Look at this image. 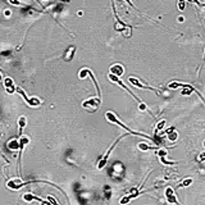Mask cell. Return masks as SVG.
Returning <instances> with one entry per match:
<instances>
[{
  "label": "cell",
  "instance_id": "6da1fadb",
  "mask_svg": "<svg viewBox=\"0 0 205 205\" xmlns=\"http://www.w3.org/2000/svg\"><path fill=\"white\" fill-rule=\"evenodd\" d=\"M105 118H106V121L108 122H110V123H114V124H117V126H119V127H122L124 131H127L128 133H131V135H137V136H141V137H145V138H147V140H150V141H154V138H151V137H149L147 135H145V133H140V132H136V131H132L131 128H128L126 124H123L119 119L117 118V115L113 113V112H106L105 113Z\"/></svg>",
  "mask_w": 205,
  "mask_h": 205
},
{
  "label": "cell",
  "instance_id": "7a4b0ae2",
  "mask_svg": "<svg viewBox=\"0 0 205 205\" xmlns=\"http://www.w3.org/2000/svg\"><path fill=\"white\" fill-rule=\"evenodd\" d=\"M108 78H109V80H110L113 83H115V85H118V86H121L122 89H124V90H126V91H127L129 95H131V96H133V99H135L137 103H141V100H140V99L137 98V96H136V95H135V94H133V92H132L131 90H129V89L127 87V86H126V85H124V83H123V82L119 80V77H117V76H114V74L109 73V74H108Z\"/></svg>",
  "mask_w": 205,
  "mask_h": 205
},
{
  "label": "cell",
  "instance_id": "3957f363",
  "mask_svg": "<svg viewBox=\"0 0 205 205\" xmlns=\"http://www.w3.org/2000/svg\"><path fill=\"white\" fill-rule=\"evenodd\" d=\"M16 92H18L21 96H22V98L26 100V103L30 105V106H39L40 104H41V100L39 99V98H28V96L26 95V92L21 89V87H16Z\"/></svg>",
  "mask_w": 205,
  "mask_h": 205
},
{
  "label": "cell",
  "instance_id": "277c9868",
  "mask_svg": "<svg viewBox=\"0 0 205 205\" xmlns=\"http://www.w3.org/2000/svg\"><path fill=\"white\" fill-rule=\"evenodd\" d=\"M123 136H124V135H123ZM123 136H121V137H119V138H118V140H117V141H115V142H114V144H113V145H112V146H110L109 149H108V151H106V153L104 154V156L101 158V160L99 161V164H98V168H99V169H101V168H104V167H105V164H106V161H108V159H109V156H110V154H112V151H113V150H114V147L117 146V144H118V142H119V141H121V140L123 138Z\"/></svg>",
  "mask_w": 205,
  "mask_h": 205
},
{
  "label": "cell",
  "instance_id": "5b68a950",
  "mask_svg": "<svg viewBox=\"0 0 205 205\" xmlns=\"http://www.w3.org/2000/svg\"><path fill=\"white\" fill-rule=\"evenodd\" d=\"M128 82L131 83L132 86H135V87H137V89H144V90H150V91H154V92H156L158 95L160 94L156 89H154V87H150V86H147V85H145V83H141V81H138L137 78H135V77H129L128 78Z\"/></svg>",
  "mask_w": 205,
  "mask_h": 205
},
{
  "label": "cell",
  "instance_id": "8992f818",
  "mask_svg": "<svg viewBox=\"0 0 205 205\" xmlns=\"http://www.w3.org/2000/svg\"><path fill=\"white\" fill-rule=\"evenodd\" d=\"M100 103H101V100H100V98L98 96V98H91V99L85 100V101L82 103V106H83V108H86V109L95 110L96 108H98V106L100 105Z\"/></svg>",
  "mask_w": 205,
  "mask_h": 205
},
{
  "label": "cell",
  "instance_id": "52a82bcc",
  "mask_svg": "<svg viewBox=\"0 0 205 205\" xmlns=\"http://www.w3.org/2000/svg\"><path fill=\"white\" fill-rule=\"evenodd\" d=\"M25 185H27V183H26V182H23V181H21L19 178L10 179V181H8V183H7L8 189H10V190H14V191H17V190H19V189H22Z\"/></svg>",
  "mask_w": 205,
  "mask_h": 205
},
{
  "label": "cell",
  "instance_id": "ba28073f",
  "mask_svg": "<svg viewBox=\"0 0 205 205\" xmlns=\"http://www.w3.org/2000/svg\"><path fill=\"white\" fill-rule=\"evenodd\" d=\"M22 199H23V201H26V203H32V201H39V203H44V204H49V203H48V200H44V199H41V198H37L36 195H34V193H30V192H27V193H25V195L22 196Z\"/></svg>",
  "mask_w": 205,
  "mask_h": 205
},
{
  "label": "cell",
  "instance_id": "9c48e42d",
  "mask_svg": "<svg viewBox=\"0 0 205 205\" xmlns=\"http://www.w3.org/2000/svg\"><path fill=\"white\" fill-rule=\"evenodd\" d=\"M19 164H21V158H22V153H23V149L26 147V145L30 142V138L27 137V136H25V135H21L19 136Z\"/></svg>",
  "mask_w": 205,
  "mask_h": 205
},
{
  "label": "cell",
  "instance_id": "30bf717a",
  "mask_svg": "<svg viewBox=\"0 0 205 205\" xmlns=\"http://www.w3.org/2000/svg\"><path fill=\"white\" fill-rule=\"evenodd\" d=\"M109 71H110L112 74H114V76H117V77H122V76H123V73H124V68H123V66H121V64H118V63L113 64Z\"/></svg>",
  "mask_w": 205,
  "mask_h": 205
},
{
  "label": "cell",
  "instance_id": "8fae6325",
  "mask_svg": "<svg viewBox=\"0 0 205 205\" xmlns=\"http://www.w3.org/2000/svg\"><path fill=\"white\" fill-rule=\"evenodd\" d=\"M4 87L7 90L8 94H13L16 91V86H14V82L10 77H5L4 78Z\"/></svg>",
  "mask_w": 205,
  "mask_h": 205
},
{
  "label": "cell",
  "instance_id": "7c38bea8",
  "mask_svg": "<svg viewBox=\"0 0 205 205\" xmlns=\"http://www.w3.org/2000/svg\"><path fill=\"white\" fill-rule=\"evenodd\" d=\"M156 155H158V158L160 159V161H161L163 164H169V165H173V164H175L173 161H167V160H165V156L168 155V153H167L165 149H159V150H156Z\"/></svg>",
  "mask_w": 205,
  "mask_h": 205
},
{
  "label": "cell",
  "instance_id": "4fadbf2b",
  "mask_svg": "<svg viewBox=\"0 0 205 205\" xmlns=\"http://www.w3.org/2000/svg\"><path fill=\"white\" fill-rule=\"evenodd\" d=\"M165 198H167V201L170 203V204H178V201L176 199V195H175V191H173V189H172V187H167Z\"/></svg>",
  "mask_w": 205,
  "mask_h": 205
},
{
  "label": "cell",
  "instance_id": "5bb4252c",
  "mask_svg": "<svg viewBox=\"0 0 205 205\" xmlns=\"http://www.w3.org/2000/svg\"><path fill=\"white\" fill-rule=\"evenodd\" d=\"M74 51H76V48H74V46H69V48L67 49L66 54H64L63 59L66 60V62H71V60L73 59V57H74Z\"/></svg>",
  "mask_w": 205,
  "mask_h": 205
},
{
  "label": "cell",
  "instance_id": "9a60e30c",
  "mask_svg": "<svg viewBox=\"0 0 205 205\" xmlns=\"http://www.w3.org/2000/svg\"><path fill=\"white\" fill-rule=\"evenodd\" d=\"M27 124V119H26V117H19V119H18V126H19V129H18V135H23V128L26 127Z\"/></svg>",
  "mask_w": 205,
  "mask_h": 205
},
{
  "label": "cell",
  "instance_id": "2e32d148",
  "mask_svg": "<svg viewBox=\"0 0 205 205\" xmlns=\"http://www.w3.org/2000/svg\"><path fill=\"white\" fill-rule=\"evenodd\" d=\"M7 146H8L9 150L14 151V150H18L19 149V141H18V140H16V138H13V140H10V141L8 142Z\"/></svg>",
  "mask_w": 205,
  "mask_h": 205
},
{
  "label": "cell",
  "instance_id": "e0dca14e",
  "mask_svg": "<svg viewBox=\"0 0 205 205\" xmlns=\"http://www.w3.org/2000/svg\"><path fill=\"white\" fill-rule=\"evenodd\" d=\"M167 136H168V140H169V141L173 142V141H176V140H177L178 133L175 131L173 128H170V129H168V131H167Z\"/></svg>",
  "mask_w": 205,
  "mask_h": 205
},
{
  "label": "cell",
  "instance_id": "ac0fdd59",
  "mask_svg": "<svg viewBox=\"0 0 205 205\" xmlns=\"http://www.w3.org/2000/svg\"><path fill=\"white\" fill-rule=\"evenodd\" d=\"M185 83H181V82H170L168 85V87L169 89H178V87H185Z\"/></svg>",
  "mask_w": 205,
  "mask_h": 205
},
{
  "label": "cell",
  "instance_id": "d6986e66",
  "mask_svg": "<svg viewBox=\"0 0 205 205\" xmlns=\"http://www.w3.org/2000/svg\"><path fill=\"white\" fill-rule=\"evenodd\" d=\"M165 123H167V122H165L164 119H163V121H160V122H158V124H156V128H155V132L158 133V132L160 131V129H163V128H164V126H165Z\"/></svg>",
  "mask_w": 205,
  "mask_h": 205
},
{
  "label": "cell",
  "instance_id": "ffe728a7",
  "mask_svg": "<svg viewBox=\"0 0 205 205\" xmlns=\"http://www.w3.org/2000/svg\"><path fill=\"white\" fill-rule=\"evenodd\" d=\"M191 183H192V178H187V179L183 181V182L181 183V185H179L178 187H186V186H190Z\"/></svg>",
  "mask_w": 205,
  "mask_h": 205
},
{
  "label": "cell",
  "instance_id": "44dd1931",
  "mask_svg": "<svg viewBox=\"0 0 205 205\" xmlns=\"http://www.w3.org/2000/svg\"><path fill=\"white\" fill-rule=\"evenodd\" d=\"M7 2H8L9 4H13V5H17V7H23V5H25L23 3H21L19 0H7Z\"/></svg>",
  "mask_w": 205,
  "mask_h": 205
},
{
  "label": "cell",
  "instance_id": "7402d4cb",
  "mask_svg": "<svg viewBox=\"0 0 205 205\" xmlns=\"http://www.w3.org/2000/svg\"><path fill=\"white\" fill-rule=\"evenodd\" d=\"M186 8V3H185V0H178V9L181 10V12H183Z\"/></svg>",
  "mask_w": 205,
  "mask_h": 205
},
{
  "label": "cell",
  "instance_id": "603a6c76",
  "mask_svg": "<svg viewBox=\"0 0 205 205\" xmlns=\"http://www.w3.org/2000/svg\"><path fill=\"white\" fill-rule=\"evenodd\" d=\"M138 147L141 149V150H149V149H151L150 146H147L145 142H140V144H138Z\"/></svg>",
  "mask_w": 205,
  "mask_h": 205
},
{
  "label": "cell",
  "instance_id": "cb8c5ba5",
  "mask_svg": "<svg viewBox=\"0 0 205 205\" xmlns=\"http://www.w3.org/2000/svg\"><path fill=\"white\" fill-rule=\"evenodd\" d=\"M48 203H49V204H50V203H53V204H58V203H57L55 200H54L53 198H48Z\"/></svg>",
  "mask_w": 205,
  "mask_h": 205
},
{
  "label": "cell",
  "instance_id": "d4e9b609",
  "mask_svg": "<svg viewBox=\"0 0 205 205\" xmlns=\"http://www.w3.org/2000/svg\"><path fill=\"white\" fill-rule=\"evenodd\" d=\"M124 2H126V3H127L129 7H132L133 9H136V8H135V5H133V3H131V2H129V0H124Z\"/></svg>",
  "mask_w": 205,
  "mask_h": 205
},
{
  "label": "cell",
  "instance_id": "484cf974",
  "mask_svg": "<svg viewBox=\"0 0 205 205\" xmlns=\"http://www.w3.org/2000/svg\"><path fill=\"white\" fill-rule=\"evenodd\" d=\"M204 158H205V154L201 153V154H200V158H199V161H204Z\"/></svg>",
  "mask_w": 205,
  "mask_h": 205
},
{
  "label": "cell",
  "instance_id": "4316f807",
  "mask_svg": "<svg viewBox=\"0 0 205 205\" xmlns=\"http://www.w3.org/2000/svg\"><path fill=\"white\" fill-rule=\"evenodd\" d=\"M36 2H37V3H39V4H41V2H40V0H36Z\"/></svg>",
  "mask_w": 205,
  "mask_h": 205
},
{
  "label": "cell",
  "instance_id": "83f0119b",
  "mask_svg": "<svg viewBox=\"0 0 205 205\" xmlns=\"http://www.w3.org/2000/svg\"><path fill=\"white\" fill-rule=\"evenodd\" d=\"M0 80H2V74H0Z\"/></svg>",
  "mask_w": 205,
  "mask_h": 205
},
{
  "label": "cell",
  "instance_id": "f1b7e54d",
  "mask_svg": "<svg viewBox=\"0 0 205 205\" xmlns=\"http://www.w3.org/2000/svg\"><path fill=\"white\" fill-rule=\"evenodd\" d=\"M44 2H45V0H44Z\"/></svg>",
  "mask_w": 205,
  "mask_h": 205
}]
</instances>
